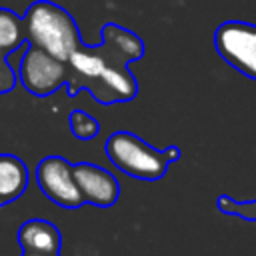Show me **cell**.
Segmentation results:
<instances>
[{"label": "cell", "mask_w": 256, "mask_h": 256, "mask_svg": "<svg viewBox=\"0 0 256 256\" xmlns=\"http://www.w3.org/2000/svg\"><path fill=\"white\" fill-rule=\"evenodd\" d=\"M0 56H4V52H2V50H0Z\"/></svg>", "instance_id": "obj_15"}, {"label": "cell", "mask_w": 256, "mask_h": 256, "mask_svg": "<svg viewBox=\"0 0 256 256\" xmlns=\"http://www.w3.org/2000/svg\"><path fill=\"white\" fill-rule=\"evenodd\" d=\"M30 182L28 166L14 154H0V206H8L18 200Z\"/></svg>", "instance_id": "obj_9"}, {"label": "cell", "mask_w": 256, "mask_h": 256, "mask_svg": "<svg viewBox=\"0 0 256 256\" xmlns=\"http://www.w3.org/2000/svg\"><path fill=\"white\" fill-rule=\"evenodd\" d=\"M40 192L60 208L76 210L84 204L78 184L74 180V164L62 156H44L34 170Z\"/></svg>", "instance_id": "obj_6"}, {"label": "cell", "mask_w": 256, "mask_h": 256, "mask_svg": "<svg viewBox=\"0 0 256 256\" xmlns=\"http://www.w3.org/2000/svg\"><path fill=\"white\" fill-rule=\"evenodd\" d=\"M16 70L12 68L10 60H8V54L0 56V94H6L10 92L14 86H16Z\"/></svg>", "instance_id": "obj_13"}, {"label": "cell", "mask_w": 256, "mask_h": 256, "mask_svg": "<svg viewBox=\"0 0 256 256\" xmlns=\"http://www.w3.org/2000/svg\"><path fill=\"white\" fill-rule=\"evenodd\" d=\"M218 56L240 74L256 80V24L226 20L214 32Z\"/></svg>", "instance_id": "obj_5"}, {"label": "cell", "mask_w": 256, "mask_h": 256, "mask_svg": "<svg viewBox=\"0 0 256 256\" xmlns=\"http://www.w3.org/2000/svg\"><path fill=\"white\" fill-rule=\"evenodd\" d=\"M16 76L28 94L36 98H46L64 88L68 70L66 62L44 52L42 48L26 44L16 66Z\"/></svg>", "instance_id": "obj_4"}, {"label": "cell", "mask_w": 256, "mask_h": 256, "mask_svg": "<svg viewBox=\"0 0 256 256\" xmlns=\"http://www.w3.org/2000/svg\"><path fill=\"white\" fill-rule=\"evenodd\" d=\"M74 180L82 194L84 204L96 208H110L120 198V182L118 178L92 162H78L74 164Z\"/></svg>", "instance_id": "obj_7"}, {"label": "cell", "mask_w": 256, "mask_h": 256, "mask_svg": "<svg viewBox=\"0 0 256 256\" xmlns=\"http://www.w3.org/2000/svg\"><path fill=\"white\" fill-rule=\"evenodd\" d=\"M18 244L22 252L60 254L62 234L52 222L44 218H30L18 228Z\"/></svg>", "instance_id": "obj_8"}, {"label": "cell", "mask_w": 256, "mask_h": 256, "mask_svg": "<svg viewBox=\"0 0 256 256\" xmlns=\"http://www.w3.org/2000/svg\"><path fill=\"white\" fill-rule=\"evenodd\" d=\"M68 128L72 132V136L80 142H88V140H94L98 134H100V124L98 120L88 114L86 110H72L68 114Z\"/></svg>", "instance_id": "obj_11"}, {"label": "cell", "mask_w": 256, "mask_h": 256, "mask_svg": "<svg viewBox=\"0 0 256 256\" xmlns=\"http://www.w3.org/2000/svg\"><path fill=\"white\" fill-rule=\"evenodd\" d=\"M216 206L224 214H234V216H240L242 220L256 222V200L240 202V200L230 198L228 194H220L218 200H216Z\"/></svg>", "instance_id": "obj_12"}, {"label": "cell", "mask_w": 256, "mask_h": 256, "mask_svg": "<svg viewBox=\"0 0 256 256\" xmlns=\"http://www.w3.org/2000/svg\"><path fill=\"white\" fill-rule=\"evenodd\" d=\"M104 152L108 162L116 170L146 182H156L164 178L168 166L180 160L182 156V150L178 146H168L164 150H158L128 130L112 132L104 142Z\"/></svg>", "instance_id": "obj_2"}, {"label": "cell", "mask_w": 256, "mask_h": 256, "mask_svg": "<svg viewBox=\"0 0 256 256\" xmlns=\"http://www.w3.org/2000/svg\"><path fill=\"white\" fill-rule=\"evenodd\" d=\"M22 256H60V254H32V252H22Z\"/></svg>", "instance_id": "obj_14"}, {"label": "cell", "mask_w": 256, "mask_h": 256, "mask_svg": "<svg viewBox=\"0 0 256 256\" xmlns=\"http://www.w3.org/2000/svg\"><path fill=\"white\" fill-rule=\"evenodd\" d=\"M144 54L146 46L138 34L120 24L106 22L98 44L82 40L68 56L64 90L70 98L84 90L102 106L130 102L138 94V82L130 72V64L142 60Z\"/></svg>", "instance_id": "obj_1"}, {"label": "cell", "mask_w": 256, "mask_h": 256, "mask_svg": "<svg viewBox=\"0 0 256 256\" xmlns=\"http://www.w3.org/2000/svg\"><path fill=\"white\" fill-rule=\"evenodd\" d=\"M24 42H26V32H24L22 16H18L8 8H0V50L4 54H10Z\"/></svg>", "instance_id": "obj_10"}, {"label": "cell", "mask_w": 256, "mask_h": 256, "mask_svg": "<svg viewBox=\"0 0 256 256\" xmlns=\"http://www.w3.org/2000/svg\"><path fill=\"white\" fill-rule=\"evenodd\" d=\"M24 20L26 42L66 62L80 46L82 34L68 10L52 0H36L28 6Z\"/></svg>", "instance_id": "obj_3"}]
</instances>
